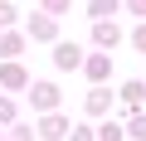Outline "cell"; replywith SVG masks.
Segmentation results:
<instances>
[{
	"instance_id": "6da1fadb",
	"label": "cell",
	"mask_w": 146,
	"mask_h": 141,
	"mask_svg": "<svg viewBox=\"0 0 146 141\" xmlns=\"http://www.w3.org/2000/svg\"><path fill=\"white\" fill-rule=\"evenodd\" d=\"M54 68H58V73L83 68V49H78V44H58V49H54Z\"/></svg>"
},
{
	"instance_id": "7a4b0ae2",
	"label": "cell",
	"mask_w": 146,
	"mask_h": 141,
	"mask_svg": "<svg viewBox=\"0 0 146 141\" xmlns=\"http://www.w3.org/2000/svg\"><path fill=\"white\" fill-rule=\"evenodd\" d=\"M29 102H34L39 112H54V107H58V88H54V83H34V88H29Z\"/></svg>"
},
{
	"instance_id": "3957f363",
	"label": "cell",
	"mask_w": 146,
	"mask_h": 141,
	"mask_svg": "<svg viewBox=\"0 0 146 141\" xmlns=\"http://www.w3.org/2000/svg\"><path fill=\"white\" fill-rule=\"evenodd\" d=\"M83 73H88L93 83H102V78L112 73V58H107V54H93V58H83Z\"/></svg>"
},
{
	"instance_id": "277c9868",
	"label": "cell",
	"mask_w": 146,
	"mask_h": 141,
	"mask_svg": "<svg viewBox=\"0 0 146 141\" xmlns=\"http://www.w3.org/2000/svg\"><path fill=\"white\" fill-rule=\"evenodd\" d=\"M29 34H34V39H54V34H58L54 15H34V20H29Z\"/></svg>"
},
{
	"instance_id": "5b68a950",
	"label": "cell",
	"mask_w": 146,
	"mask_h": 141,
	"mask_svg": "<svg viewBox=\"0 0 146 141\" xmlns=\"http://www.w3.org/2000/svg\"><path fill=\"white\" fill-rule=\"evenodd\" d=\"M93 39H98V44H102V49H112V44H117V39H122V29H117V24H112V20H98V29H93Z\"/></svg>"
},
{
	"instance_id": "8992f818",
	"label": "cell",
	"mask_w": 146,
	"mask_h": 141,
	"mask_svg": "<svg viewBox=\"0 0 146 141\" xmlns=\"http://www.w3.org/2000/svg\"><path fill=\"white\" fill-rule=\"evenodd\" d=\"M107 107H112V93H107V88H102V83H98V88H93V93H88V112H93V117H102V112H107Z\"/></svg>"
},
{
	"instance_id": "52a82bcc",
	"label": "cell",
	"mask_w": 146,
	"mask_h": 141,
	"mask_svg": "<svg viewBox=\"0 0 146 141\" xmlns=\"http://www.w3.org/2000/svg\"><path fill=\"white\" fill-rule=\"evenodd\" d=\"M0 78H5V88H25V78H29V73H25L20 63H5V68H0Z\"/></svg>"
},
{
	"instance_id": "ba28073f",
	"label": "cell",
	"mask_w": 146,
	"mask_h": 141,
	"mask_svg": "<svg viewBox=\"0 0 146 141\" xmlns=\"http://www.w3.org/2000/svg\"><path fill=\"white\" fill-rule=\"evenodd\" d=\"M122 102H127V107H141V102H146V83H127V88H122Z\"/></svg>"
},
{
	"instance_id": "9c48e42d",
	"label": "cell",
	"mask_w": 146,
	"mask_h": 141,
	"mask_svg": "<svg viewBox=\"0 0 146 141\" xmlns=\"http://www.w3.org/2000/svg\"><path fill=\"white\" fill-rule=\"evenodd\" d=\"M39 136H49V141H54V136H68V122H63V117H44Z\"/></svg>"
},
{
	"instance_id": "30bf717a",
	"label": "cell",
	"mask_w": 146,
	"mask_h": 141,
	"mask_svg": "<svg viewBox=\"0 0 146 141\" xmlns=\"http://www.w3.org/2000/svg\"><path fill=\"white\" fill-rule=\"evenodd\" d=\"M112 10H117V0H93V15H98V20H107Z\"/></svg>"
},
{
	"instance_id": "8fae6325",
	"label": "cell",
	"mask_w": 146,
	"mask_h": 141,
	"mask_svg": "<svg viewBox=\"0 0 146 141\" xmlns=\"http://www.w3.org/2000/svg\"><path fill=\"white\" fill-rule=\"evenodd\" d=\"M0 49H5V54H20V49H25V39H20V34H5V39H0Z\"/></svg>"
},
{
	"instance_id": "7c38bea8",
	"label": "cell",
	"mask_w": 146,
	"mask_h": 141,
	"mask_svg": "<svg viewBox=\"0 0 146 141\" xmlns=\"http://www.w3.org/2000/svg\"><path fill=\"white\" fill-rule=\"evenodd\" d=\"M5 24H15V5H10V0H0V29H5Z\"/></svg>"
},
{
	"instance_id": "4fadbf2b",
	"label": "cell",
	"mask_w": 146,
	"mask_h": 141,
	"mask_svg": "<svg viewBox=\"0 0 146 141\" xmlns=\"http://www.w3.org/2000/svg\"><path fill=\"white\" fill-rule=\"evenodd\" d=\"M98 136H102V141H122V126H117V122H107V126H102Z\"/></svg>"
},
{
	"instance_id": "5bb4252c",
	"label": "cell",
	"mask_w": 146,
	"mask_h": 141,
	"mask_svg": "<svg viewBox=\"0 0 146 141\" xmlns=\"http://www.w3.org/2000/svg\"><path fill=\"white\" fill-rule=\"evenodd\" d=\"M131 141H146V117H131Z\"/></svg>"
},
{
	"instance_id": "9a60e30c",
	"label": "cell",
	"mask_w": 146,
	"mask_h": 141,
	"mask_svg": "<svg viewBox=\"0 0 146 141\" xmlns=\"http://www.w3.org/2000/svg\"><path fill=\"white\" fill-rule=\"evenodd\" d=\"M0 122H15V102L10 97H0Z\"/></svg>"
},
{
	"instance_id": "2e32d148",
	"label": "cell",
	"mask_w": 146,
	"mask_h": 141,
	"mask_svg": "<svg viewBox=\"0 0 146 141\" xmlns=\"http://www.w3.org/2000/svg\"><path fill=\"white\" fill-rule=\"evenodd\" d=\"M68 141H93V131H88V126H73V131H68Z\"/></svg>"
},
{
	"instance_id": "e0dca14e",
	"label": "cell",
	"mask_w": 146,
	"mask_h": 141,
	"mask_svg": "<svg viewBox=\"0 0 146 141\" xmlns=\"http://www.w3.org/2000/svg\"><path fill=\"white\" fill-rule=\"evenodd\" d=\"M131 44H136V49L146 54V24H136V34H131Z\"/></svg>"
},
{
	"instance_id": "ac0fdd59",
	"label": "cell",
	"mask_w": 146,
	"mask_h": 141,
	"mask_svg": "<svg viewBox=\"0 0 146 141\" xmlns=\"http://www.w3.org/2000/svg\"><path fill=\"white\" fill-rule=\"evenodd\" d=\"M10 141H34V131H29V126H15V136H10Z\"/></svg>"
},
{
	"instance_id": "d6986e66",
	"label": "cell",
	"mask_w": 146,
	"mask_h": 141,
	"mask_svg": "<svg viewBox=\"0 0 146 141\" xmlns=\"http://www.w3.org/2000/svg\"><path fill=\"white\" fill-rule=\"evenodd\" d=\"M44 5H49V10H68L73 0H44Z\"/></svg>"
},
{
	"instance_id": "ffe728a7",
	"label": "cell",
	"mask_w": 146,
	"mask_h": 141,
	"mask_svg": "<svg viewBox=\"0 0 146 141\" xmlns=\"http://www.w3.org/2000/svg\"><path fill=\"white\" fill-rule=\"evenodd\" d=\"M127 5H131V15H146V0H127Z\"/></svg>"
}]
</instances>
